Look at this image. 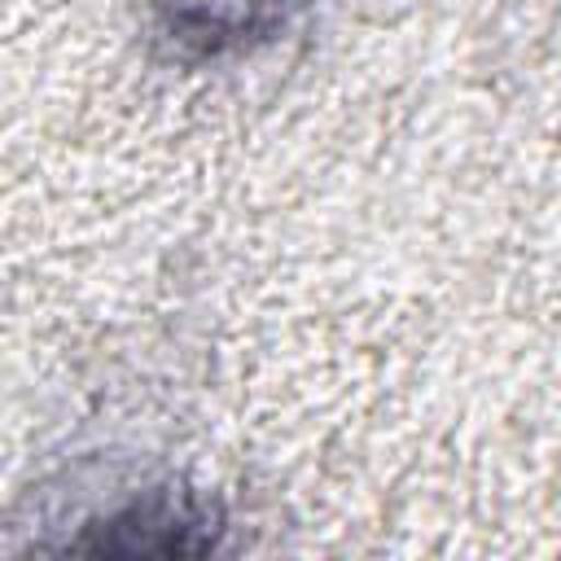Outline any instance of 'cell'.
<instances>
[{
    "instance_id": "obj_1",
    "label": "cell",
    "mask_w": 561,
    "mask_h": 561,
    "mask_svg": "<svg viewBox=\"0 0 561 561\" xmlns=\"http://www.w3.org/2000/svg\"><path fill=\"white\" fill-rule=\"evenodd\" d=\"M307 0H149L158 39L184 61L250 53L294 22Z\"/></svg>"
},
{
    "instance_id": "obj_2",
    "label": "cell",
    "mask_w": 561,
    "mask_h": 561,
    "mask_svg": "<svg viewBox=\"0 0 561 561\" xmlns=\"http://www.w3.org/2000/svg\"><path fill=\"white\" fill-rule=\"evenodd\" d=\"M206 526H215L210 508H202L184 495L149 491V495L127 500L123 508H110L101 522H92L88 530H101V535L79 548H92V552H206V548H215Z\"/></svg>"
}]
</instances>
